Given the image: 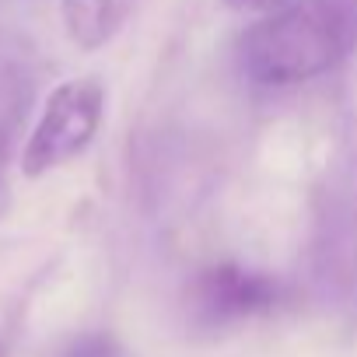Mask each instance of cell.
<instances>
[{
  "label": "cell",
  "instance_id": "cell-7",
  "mask_svg": "<svg viewBox=\"0 0 357 357\" xmlns=\"http://www.w3.org/2000/svg\"><path fill=\"white\" fill-rule=\"evenodd\" d=\"M228 4L238 11H263V8H280L284 0H228Z\"/></svg>",
  "mask_w": 357,
  "mask_h": 357
},
{
  "label": "cell",
  "instance_id": "cell-3",
  "mask_svg": "<svg viewBox=\"0 0 357 357\" xmlns=\"http://www.w3.org/2000/svg\"><path fill=\"white\" fill-rule=\"evenodd\" d=\"M284 301V287L277 277L238 266V263H214L200 270L186 291L190 322L204 333H225L249 319L277 312Z\"/></svg>",
  "mask_w": 357,
  "mask_h": 357
},
{
  "label": "cell",
  "instance_id": "cell-8",
  "mask_svg": "<svg viewBox=\"0 0 357 357\" xmlns=\"http://www.w3.org/2000/svg\"><path fill=\"white\" fill-rule=\"evenodd\" d=\"M0 357H4V350H0Z\"/></svg>",
  "mask_w": 357,
  "mask_h": 357
},
{
  "label": "cell",
  "instance_id": "cell-2",
  "mask_svg": "<svg viewBox=\"0 0 357 357\" xmlns=\"http://www.w3.org/2000/svg\"><path fill=\"white\" fill-rule=\"evenodd\" d=\"M105 112V88L98 77H74L53 88L25 151H22V172L29 178H39L70 158H77L98 133Z\"/></svg>",
  "mask_w": 357,
  "mask_h": 357
},
{
  "label": "cell",
  "instance_id": "cell-6",
  "mask_svg": "<svg viewBox=\"0 0 357 357\" xmlns=\"http://www.w3.org/2000/svg\"><path fill=\"white\" fill-rule=\"evenodd\" d=\"M63 357H126V354L109 333H84L67 343Z\"/></svg>",
  "mask_w": 357,
  "mask_h": 357
},
{
  "label": "cell",
  "instance_id": "cell-5",
  "mask_svg": "<svg viewBox=\"0 0 357 357\" xmlns=\"http://www.w3.org/2000/svg\"><path fill=\"white\" fill-rule=\"evenodd\" d=\"M133 0H63V22L81 50H102L126 22Z\"/></svg>",
  "mask_w": 357,
  "mask_h": 357
},
{
  "label": "cell",
  "instance_id": "cell-4",
  "mask_svg": "<svg viewBox=\"0 0 357 357\" xmlns=\"http://www.w3.org/2000/svg\"><path fill=\"white\" fill-rule=\"evenodd\" d=\"M29 105H32V77L18 63L0 60V218L11 211L8 165H11V147L25 126Z\"/></svg>",
  "mask_w": 357,
  "mask_h": 357
},
{
  "label": "cell",
  "instance_id": "cell-1",
  "mask_svg": "<svg viewBox=\"0 0 357 357\" xmlns=\"http://www.w3.org/2000/svg\"><path fill=\"white\" fill-rule=\"evenodd\" d=\"M357 46V0H284L242 36V70L263 88L305 84Z\"/></svg>",
  "mask_w": 357,
  "mask_h": 357
}]
</instances>
